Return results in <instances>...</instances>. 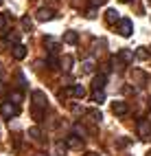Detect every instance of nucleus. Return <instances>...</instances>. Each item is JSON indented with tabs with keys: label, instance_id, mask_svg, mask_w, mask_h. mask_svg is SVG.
I'll return each instance as SVG.
<instances>
[{
	"label": "nucleus",
	"instance_id": "nucleus-24",
	"mask_svg": "<svg viewBox=\"0 0 151 156\" xmlns=\"http://www.w3.org/2000/svg\"><path fill=\"white\" fill-rule=\"evenodd\" d=\"M59 66H64V70H70V68H72V57L66 55L62 62H59Z\"/></svg>",
	"mask_w": 151,
	"mask_h": 156
},
{
	"label": "nucleus",
	"instance_id": "nucleus-30",
	"mask_svg": "<svg viewBox=\"0 0 151 156\" xmlns=\"http://www.w3.org/2000/svg\"><path fill=\"white\" fill-rule=\"evenodd\" d=\"M90 2H92V7H101V5H105L107 0H90Z\"/></svg>",
	"mask_w": 151,
	"mask_h": 156
},
{
	"label": "nucleus",
	"instance_id": "nucleus-12",
	"mask_svg": "<svg viewBox=\"0 0 151 156\" xmlns=\"http://www.w3.org/2000/svg\"><path fill=\"white\" fill-rule=\"evenodd\" d=\"M127 110H129V108H127L125 101H114V103H112V112H114V114H127Z\"/></svg>",
	"mask_w": 151,
	"mask_h": 156
},
{
	"label": "nucleus",
	"instance_id": "nucleus-20",
	"mask_svg": "<svg viewBox=\"0 0 151 156\" xmlns=\"http://www.w3.org/2000/svg\"><path fill=\"white\" fill-rule=\"evenodd\" d=\"M44 46H48V51H50V53H55V51H57V40H53V37H44Z\"/></svg>",
	"mask_w": 151,
	"mask_h": 156
},
{
	"label": "nucleus",
	"instance_id": "nucleus-15",
	"mask_svg": "<svg viewBox=\"0 0 151 156\" xmlns=\"http://www.w3.org/2000/svg\"><path fill=\"white\" fill-rule=\"evenodd\" d=\"M94 66H96V62H94L92 57H88V59H83V62H81V73H92V70H94Z\"/></svg>",
	"mask_w": 151,
	"mask_h": 156
},
{
	"label": "nucleus",
	"instance_id": "nucleus-10",
	"mask_svg": "<svg viewBox=\"0 0 151 156\" xmlns=\"http://www.w3.org/2000/svg\"><path fill=\"white\" fill-rule=\"evenodd\" d=\"M132 81L138 84V86H145L147 84V75H145L143 70H132Z\"/></svg>",
	"mask_w": 151,
	"mask_h": 156
},
{
	"label": "nucleus",
	"instance_id": "nucleus-22",
	"mask_svg": "<svg viewBox=\"0 0 151 156\" xmlns=\"http://www.w3.org/2000/svg\"><path fill=\"white\" fill-rule=\"evenodd\" d=\"M134 57H138V59H149V51H147L145 46H138L136 53H134Z\"/></svg>",
	"mask_w": 151,
	"mask_h": 156
},
{
	"label": "nucleus",
	"instance_id": "nucleus-34",
	"mask_svg": "<svg viewBox=\"0 0 151 156\" xmlns=\"http://www.w3.org/2000/svg\"><path fill=\"white\" fill-rule=\"evenodd\" d=\"M35 156H48V154H42V152H39V154H35Z\"/></svg>",
	"mask_w": 151,
	"mask_h": 156
},
{
	"label": "nucleus",
	"instance_id": "nucleus-27",
	"mask_svg": "<svg viewBox=\"0 0 151 156\" xmlns=\"http://www.w3.org/2000/svg\"><path fill=\"white\" fill-rule=\"evenodd\" d=\"M86 18H90V20H94V18H96V7H90L88 11H86Z\"/></svg>",
	"mask_w": 151,
	"mask_h": 156
},
{
	"label": "nucleus",
	"instance_id": "nucleus-17",
	"mask_svg": "<svg viewBox=\"0 0 151 156\" xmlns=\"http://www.w3.org/2000/svg\"><path fill=\"white\" fill-rule=\"evenodd\" d=\"M46 64H48L50 70H57V68H59V59L55 57V53H50V55L46 57Z\"/></svg>",
	"mask_w": 151,
	"mask_h": 156
},
{
	"label": "nucleus",
	"instance_id": "nucleus-9",
	"mask_svg": "<svg viewBox=\"0 0 151 156\" xmlns=\"http://www.w3.org/2000/svg\"><path fill=\"white\" fill-rule=\"evenodd\" d=\"M105 84H107V75H105V73H101V75H96L94 81H92V90H103Z\"/></svg>",
	"mask_w": 151,
	"mask_h": 156
},
{
	"label": "nucleus",
	"instance_id": "nucleus-32",
	"mask_svg": "<svg viewBox=\"0 0 151 156\" xmlns=\"http://www.w3.org/2000/svg\"><path fill=\"white\" fill-rule=\"evenodd\" d=\"M83 156H101V154H96V152H86Z\"/></svg>",
	"mask_w": 151,
	"mask_h": 156
},
{
	"label": "nucleus",
	"instance_id": "nucleus-7",
	"mask_svg": "<svg viewBox=\"0 0 151 156\" xmlns=\"http://www.w3.org/2000/svg\"><path fill=\"white\" fill-rule=\"evenodd\" d=\"M11 55H13V59H24L26 57V46L24 44H13V48H11Z\"/></svg>",
	"mask_w": 151,
	"mask_h": 156
},
{
	"label": "nucleus",
	"instance_id": "nucleus-23",
	"mask_svg": "<svg viewBox=\"0 0 151 156\" xmlns=\"http://www.w3.org/2000/svg\"><path fill=\"white\" fill-rule=\"evenodd\" d=\"M9 101H11V103H15V106H20V103H22V92L13 90V92H11V97H9Z\"/></svg>",
	"mask_w": 151,
	"mask_h": 156
},
{
	"label": "nucleus",
	"instance_id": "nucleus-3",
	"mask_svg": "<svg viewBox=\"0 0 151 156\" xmlns=\"http://www.w3.org/2000/svg\"><path fill=\"white\" fill-rule=\"evenodd\" d=\"M31 99H33V108H39V110H46V106H48V97L44 95L42 90H33V95H31Z\"/></svg>",
	"mask_w": 151,
	"mask_h": 156
},
{
	"label": "nucleus",
	"instance_id": "nucleus-16",
	"mask_svg": "<svg viewBox=\"0 0 151 156\" xmlns=\"http://www.w3.org/2000/svg\"><path fill=\"white\" fill-rule=\"evenodd\" d=\"M29 136H31L33 141H37V143H39V141H42V136H44V134H42V130H39L37 126H33V128H29Z\"/></svg>",
	"mask_w": 151,
	"mask_h": 156
},
{
	"label": "nucleus",
	"instance_id": "nucleus-2",
	"mask_svg": "<svg viewBox=\"0 0 151 156\" xmlns=\"http://www.w3.org/2000/svg\"><path fill=\"white\" fill-rule=\"evenodd\" d=\"M0 112H2L5 119H11V117H18L20 114V106H15V103H11V101H2Z\"/></svg>",
	"mask_w": 151,
	"mask_h": 156
},
{
	"label": "nucleus",
	"instance_id": "nucleus-19",
	"mask_svg": "<svg viewBox=\"0 0 151 156\" xmlns=\"http://www.w3.org/2000/svg\"><path fill=\"white\" fill-rule=\"evenodd\" d=\"M70 95H75L77 99H83L86 97V88L83 86H72V88H70Z\"/></svg>",
	"mask_w": 151,
	"mask_h": 156
},
{
	"label": "nucleus",
	"instance_id": "nucleus-4",
	"mask_svg": "<svg viewBox=\"0 0 151 156\" xmlns=\"http://www.w3.org/2000/svg\"><path fill=\"white\" fill-rule=\"evenodd\" d=\"M138 136L143 139V141L151 139V121H147V119H138Z\"/></svg>",
	"mask_w": 151,
	"mask_h": 156
},
{
	"label": "nucleus",
	"instance_id": "nucleus-14",
	"mask_svg": "<svg viewBox=\"0 0 151 156\" xmlns=\"http://www.w3.org/2000/svg\"><path fill=\"white\" fill-rule=\"evenodd\" d=\"M105 20H107L109 24H116L118 20H120V16H118L116 9H107V11H105Z\"/></svg>",
	"mask_w": 151,
	"mask_h": 156
},
{
	"label": "nucleus",
	"instance_id": "nucleus-1",
	"mask_svg": "<svg viewBox=\"0 0 151 156\" xmlns=\"http://www.w3.org/2000/svg\"><path fill=\"white\" fill-rule=\"evenodd\" d=\"M116 31H118V35L129 37V35L134 33V24H132V20H127V18L118 20V22H116Z\"/></svg>",
	"mask_w": 151,
	"mask_h": 156
},
{
	"label": "nucleus",
	"instance_id": "nucleus-5",
	"mask_svg": "<svg viewBox=\"0 0 151 156\" xmlns=\"http://www.w3.org/2000/svg\"><path fill=\"white\" fill-rule=\"evenodd\" d=\"M35 18L39 20V22H48V20L55 18V11H53V9H48V7H42V9H37Z\"/></svg>",
	"mask_w": 151,
	"mask_h": 156
},
{
	"label": "nucleus",
	"instance_id": "nucleus-25",
	"mask_svg": "<svg viewBox=\"0 0 151 156\" xmlns=\"http://www.w3.org/2000/svg\"><path fill=\"white\" fill-rule=\"evenodd\" d=\"M33 119H35V121H44V110L33 108Z\"/></svg>",
	"mask_w": 151,
	"mask_h": 156
},
{
	"label": "nucleus",
	"instance_id": "nucleus-8",
	"mask_svg": "<svg viewBox=\"0 0 151 156\" xmlns=\"http://www.w3.org/2000/svg\"><path fill=\"white\" fill-rule=\"evenodd\" d=\"M66 145H68V150H70V147H72V150H81L83 139H79L77 134H70V136L66 139Z\"/></svg>",
	"mask_w": 151,
	"mask_h": 156
},
{
	"label": "nucleus",
	"instance_id": "nucleus-33",
	"mask_svg": "<svg viewBox=\"0 0 151 156\" xmlns=\"http://www.w3.org/2000/svg\"><path fill=\"white\" fill-rule=\"evenodd\" d=\"M5 77V70H2V66H0V79H2Z\"/></svg>",
	"mask_w": 151,
	"mask_h": 156
},
{
	"label": "nucleus",
	"instance_id": "nucleus-6",
	"mask_svg": "<svg viewBox=\"0 0 151 156\" xmlns=\"http://www.w3.org/2000/svg\"><path fill=\"white\" fill-rule=\"evenodd\" d=\"M116 59L123 62V64H132V62H134V51L132 48H120L118 55H116Z\"/></svg>",
	"mask_w": 151,
	"mask_h": 156
},
{
	"label": "nucleus",
	"instance_id": "nucleus-28",
	"mask_svg": "<svg viewBox=\"0 0 151 156\" xmlns=\"http://www.w3.org/2000/svg\"><path fill=\"white\" fill-rule=\"evenodd\" d=\"M112 66H114L116 70H123V62H118V59L114 57V59H112Z\"/></svg>",
	"mask_w": 151,
	"mask_h": 156
},
{
	"label": "nucleus",
	"instance_id": "nucleus-11",
	"mask_svg": "<svg viewBox=\"0 0 151 156\" xmlns=\"http://www.w3.org/2000/svg\"><path fill=\"white\" fill-rule=\"evenodd\" d=\"M64 42L70 44V46H75L79 42V33H77V31H66V33H64Z\"/></svg>",
	"mask_w": 151,
	"mask_h": 156
},
{
	"label": "nucleus",
	"instance_id": "nucleus-21",
	"mask_svg": "<svg viewBox=\"0 0 151 156\" xmlns=\"http://www.w3.org/2000/svg\"><path fill=\"white\" fill-rule=\"evenodd\" d=\"M92 101L96 103V106H101V103L105 101V92H103V90H94V95H92Z\"/></svg>",
	"mask_w": 151,
	"mask_h": 156
},
{
	"label": "nucleus",
	"instance_id": "nucleus-35",
	"mask_svg": "<svg viewBox=\"0 0 151 156\" xmlns=\"http://www.w3.org/2000/svg\"><path fill=\"white\" fill-rule=\"evenodd\" d=\"M120 2H129V0H120Z\"/></svg>",
	"mask_w": 151,
	"mask_h": 156
},
{
	"label": "nucleus",
	"instance_id": "nucleus-18",
	"mask_svg": "<svg viewBox=\"0 0 151 156\" xmlns=\"http://www.w3.org/2000/svg\"><path fill=\"white\" fill-rule=\"evenodd\" d=\"M66 152H68V145H66L64 141H57V143H55V154H57V156H66Z\"/></svg>",
	"mask_w": 151,
	"mask_h": 156
},
{
	"label": "nucleus",
	"instance_id": "nucleus-31",
	"mask_svg": "<svg viewBox=\"0 0 151 156\" xmlns=\"http://www.w3.org/2000/svg\"><path fill=\"white\" fill-rule=\"evenodd\" d=\"M5 27H7V18H5L2 13H0V31H2Z\"/></svg>",
	"mask_w": 151,
	"mask_h": 156
},
{
	"label": "nucleus",
	"instance_id": "nucleus-13",
	"mask_svg": "<svg viewBox=\"0 0 151 156\" xmlns=\"http://www.w3.org/2000/svg\"><path fill=\"white\" fill-rule=\"evenodd\" d=\"M86 117H88L90 121H94V123H101V121H103V114H101V110H96V108L88 110V112H86Z\"/></svg>",
	"mask_w": 151,
	"mask_h": 156
},
{
	"label": "nucleus",
	"instance_id": "nucleus-26",
	"mask_svg": "<svg viewBox=\"0 0 151 156\" xmlns=\"http://www.w3.org/2000/svg\"><path fill=\"white\" fill-rule=\"evenodd\" d=\"M22 27H24L26 31H31V29H33V22H31V18H29V16L22 18Z\"/></svg>",
	"mask_w": 151,
	"mask_h": 156
},
{
	"label": "nucleus",
	"instance_id": "nucleus-29",
	"mask_svg": "<svg viewBox=\"0 0 151 156\" xmlns=\"http://www.w3.org/2000/svg\"><path fill=\"white\" fill-rule=\"evenodd\" d=\"M127 143H129V139H118V141H116V145H118V147H125Z\"/></svg>",
	"mask_w": 151,
	"mask_h": 156
}]
</instances>
